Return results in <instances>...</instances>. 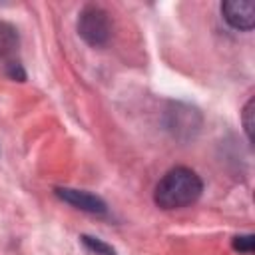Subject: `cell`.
<instances>
[{
    "label": "cell",
    "mask_w": 255,
    "mask_h": 255,
    "mask_svg": "<svg viewBox=\"0 0 255 255\" xmlns=\"http://www.w3.org/2000/svg\"><path fill=\"white\" fill-rule=\"evenodd\" d=\"M203 191V181L201 177L189 169V167H173L169 169L155 185L153 191V201L161 209H181L199 199Z\"/></svg>",
    "instance_id": "6da1fadb"
},
{
    "label": "cell",
    "mask_w": 255,
    "mask_h": 255,
    "mask_svg": "<svg viewBox=\"0 0 255 255\" xmlns=\"http://www.w3.org/2000/svg\"><path fill=\"white\" fill-rule=\"evenodd\" d=\"M233 247L241 253H247L251 255L253 253V235H241V237H235L233 239Z\"/></svg>",
    "instance_id": "ba28073f"
},
{
    "label": "cell",
    "mask_w": 255,
    "mask_h": 255,
    "mask_svg": "<svg viewBox=\"0 0 255 255\" xmlns=\"http://www.w3.org/2000/svg\"><path fill=\"white\" fill-rule=\"evenodd\" d=\"M82 241L92 249V251H96V253H100V255H114V249L110 247V245H106V243H102L100 239H94V237H88V235H84L82 237Z\"/></svg>",
    "instance_id": "52a82bcc"
},
{
    "label": "cell",
    "mask_w": 255,
    "mask_h": 255,
    "mask_svg": "<svg viewBox=\"0 0 255 255\" xmlns=\"http://www.w3.org/2000/svg\"><path fill=\"white\" fill-rule=\"evenodd\" d=\"M18 48V32L12 24L0 20V58H6L14 54Z\"/></svg>",
    "instance_id": "5b68a950"
},
{
    "label": "cell",
    "mask_w": 255,
    "mask_h": 255,
    "mask_svg": "<svg viewBox=\"0 0 255 255\" xmlns=\"http://www.w3.org/2000/svg\"><path fill=\"white\" fill-rule=\"evenodd\" d=\"M221 14L225 22L235 28V30H251L253 28V18H255V8L251 0H227L221 4Z\"/></svg>",
    "instance_id": "3957f363"
},
{
    "label": "cell",
    "mask_w": 255,
    "mask_h": 255,
    "mask_svg": "<svg viewBox=\"0 0 255 255\" xmlns=\"http://www.w3.org/2000/svg\"><path fill=\"white\" fill-rule=\"evenodd\" d=\"M241 120H243V128H245L247 139L253 141V98L245 104V108L241 112Z\"/></svg>",
    "instance_id": "8992f818"
},
{
    "label": "cell",
    "mask_w": 255,
    "mask_h": 255,
    "mask_svg": "<svg viewBox=\"0 0 255 255\" xmlns=\"http://www.w3.org/2000/svg\"><path fill=\"white\" fill-rule=\"evenodd\" d=\"M78 34L94 48L108 44L112 36V22L108 12L100 6H86L78 18Z\"/></svg>",
    "instance_id": "7a4b0ae2"
},
{
    "label": "cell",
    "mask_w": 255,
    "mask_h": 255,
    "mask_svg": "<svg viewBox=\"0 0 255 255\" xmlns=\"http://www.w3.org/2000/svg\"><path fill=\"white\" fill-rule=\"evenodd\" d=\"M58 197L68 201L70 205L82 209V211H88V213H106V203L94 195V193H88V191H82V189H70V187H60L56 189Z\"/></svg>",
    "instance_id": "277c9868"
}]
</instances>
